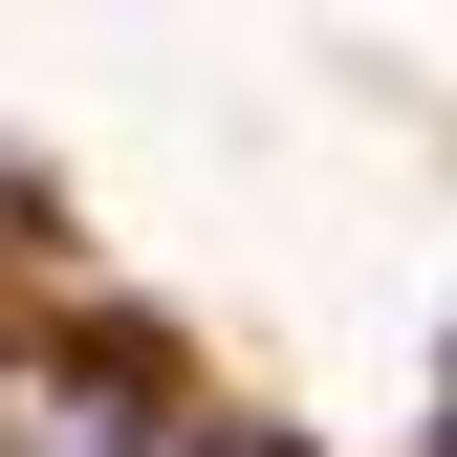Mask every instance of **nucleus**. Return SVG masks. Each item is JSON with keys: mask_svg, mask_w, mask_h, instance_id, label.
Masks as SVG:
<instances>
[{"mask_svg": "<svg viewBox=\"0 0 457 457\" xmlns=\"http://www.w3.org/2000/svg\"><path fill=\"white\" fill-rule=\"evenodd\" d=\"M0 457H262V436L196 414L153 349H66V327H22V349H0Z\"/></svg>", "mask_w": 457, "mask_h": 457, "instance_id": "nucleus-1", "label": "nucleus"}]
</instances>
